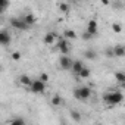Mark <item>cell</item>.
Masks as SVG:
<instances>
[{"instance_id": "1", "label": "cell", "mask_w": 125, "mask_h": 125, "mask_svg": "<svg viewBox=\"0 0 125 125\" xmlns=\"http://www.w3.org/2000/svg\"><path fill=\"white\" fill-rule=\"evenodd\" d=\"M103 100L106 104L109 106H116L119 103H122L124 100V94L121 91H109V93H104L103 94Z\"/></svg>"}, {"instance_id": "2", "label": "cell", "mask_w": 125, "mask_h": 125, "mask_svg": "<svg viewBox=\"0 0 125 125\" xmlns=\"http://www.w3.org/2000/svg\"><path fill=\"white\" fill-rule=\"evenodd\" d=\"M90 96H91V88L87 87V85H83V87H78V88L74 90V97L77 100L83 102V100H87Z\"/></svg>"}, {"instance_id": "3", "label": "cell", "mask_w": 125, "mask_h": 125, "mask_svg": "<svg viewBox=\"0 0 125 125\" xmlns=\"http://www.w3.org/2000/svg\"><path fill=\"white\" fill-rule=\"evenodd\" d=\"M56 46H57V49H59V52H60V53H63V56H68V53L71 52V44L68 43V40H66L63 35L57 38Z\"/></svg>"}, {"instance_id": "4", "label": "cell", "mask_w": 125, "mask_h": 125, "mask_svg": "<svg viewBox=\"0 0 125 125\" xmlns=\"http://www.w3.org/2000/svg\"><path fill=\"white\" fill-rule=\"evenodd\" d=\"M30 88H31V91H32V93L38 94V93H43V91L46 90V84H44L41 80H34Z\"/></svg>"}, {"instance_id": "5", "label": "cell", "mask_w": 125, "mask_h": 125, "mask_svg": "<svg viewBox=\"0 0 125 125\" xmlns=\"http://www.w3.org/2000/svg\"><path fill=\"white\" fill-rule=\"evenodd\" d=\"M59 65H60L62 69H71L72 65H74V60L69 56H60L59 57Z\"/></svg>"}, {"instance_id": "6", "label": "cell", "mask_w": 125, "mask_h": 125, "mask_svg": "<svg viewBox=\"0 0 125 125\" xmlns=\"http://www.w3.org/2000/svg\"><path fill=\"white\" fill-rule=\"evenodd\" d=\"M10 25L16 30H19V31H24V30L28 28V25L24 22L22 18H10Z\"/></svg>"}, {"instance_id": "7", "label": "cell", "mask_w": 125, "mask_h": 125, "mask_svg": "<svg viewBox=\"0 0 125 125\" xmlns=\"http://www.w3.org/2000/svg\"><path fill=\"white\" fill-rule=\"evenodd\" d=\"M10 41H12V35L6 30L0 31V44H2V46H9Z\"/></svg>"}, {"instance_id": "8", "label": "cell", "mask_w": 125, "mask_h": 125, "mask_svg": "<svg viewBox=\"0 0 125 125\" xmlns=\"http://www.w3.org/2000/svg\"><path fill=\"white\" fill-rule=\"evenodd\" d=\"M88 34H91L93 37H96L97 34H99V30H97V22L94 21V19H91V21H88V24H87V30H85Z\"/></svg>"}, {"instance_id": "9", "label": "cell", "mask_w": 125, "mask_h": 125, "mask_svg": "<svg viewBox=\"0 0 125 125\" xmlns=\"http://www.w3.org/2000/svg\"><path fill=\"white\" fill-rule=\"evenodd\" d=\"M84 68H85V66H84V63H83L81 60H75V62H74V65H72V68H71V71H72L74 74L80 75V74H81V71H83Z\"/></svg>"}, {"instance_id": "10", "label": "cell", "mask_w": 125, "mask_h": 125, "mask_svg": "<svg viewBox=\"0 0 125 125\" xmlns=\"http://www.w3.org/2000/svg\"><path fill=\"white\" fill-rule=\"evenodd\" d=\"M56 38H57V34H56V32H47V34L44 35L43 41H44L46 44H53Z\"/></svg>"}, {"instance_id": "11", "label": "cell", "mask_w": 125, "mask_h": 125, "mask_svg": "<svg viewBox=\"0 0 125 125\" xmlns=\"http://www.w3.org/2000/svg\"><path fill=\"white\" fill-rule=\"evenodd\" d=\"M22 19H24V22H25L28 27H31V25L35 24V16H34L32 13H27V15H24Z\"/></svg>"}, {"instance_id": "12", "label": "cell", "mask_w": 125, "mask_h": 125, "mask_svg": "<svg viewBox=\"0 0 125 125\" xmlns=\"http://www.w3.org/2000/svg\"><path fill=\"white\" fill-rule=\"evenodd\" d=\"M84 57H85V59H90V60H96V59L99 57V54H97V52H94L93 49H88V50L84 52Z\"/></svg>"}, {"instance_id": "13", "label": "cell", "mask_w": 125, "mask_h": 125, "mask_svg": "<svg viewBox=\"0 0 125 125\" xmlns=\"http://www.w3.org/2000/svg\"><path fill=\"white\" fill-rule=\"evenodd\" d=\"M113 54H115L116 57H122V56H125V47L121 46V44L115 46V47H113Z\"/></svg>"}, {"instance_id": "14", "label": "cell", "mask_w": 125, "mask_h": 125, "mask_svg": "<svg viewBox=\"0 0 125 125\" xmlns=\"http://www.w3.org/2000/svg\"><path fill=\"white\" fill-rule=\"evenodd\" d=\"M32 81H34V80H31L28 75H21V77H19V83H21L22 85H28V87H31Z\"/></svg>"}, {"instance_id": "15", "label": "cell", "mask_w": 125, "mask_h": 125, "mask_svg": "<svg viewBox=\"0 0 125 125\" xmlns=\"http://www.w3.org/2000/svg\"><path fill=\"white\" fill-rule=\"evenodd\" d=\"M63 37L66 38V40H74V38H77V32L74 31V30H65V32H63Z\"/></svg>"}, {"instance_id": "16", "label": "cell", "mask_w": 125, "mask_h": 125, "mask_svg": "<svg viewBox=\"0 0 125 125\" xmlns=\"http://www.w3.org/2000/svg\"><path fill=\"white\" fill-rule=\"evenodd\" d=\"M62 103H63V99H62L59 94H54V96L52 97V104H53V106H60Z\"/></svg>"}, {"instance_id": "17", "label": "cell", "mask_w": 125, "mask_h": 125, "mask_svg": "<svg viewBox=\"0 0 125 125\" xmlns=\"http://www.w3.org/2000/svg\"><path fill=\"white\" fill-rule=\"evenodd\" d=\"M69 115H71V118H72L75 122H80V121H81V113H80L78 110H74V109H72V110L69 112Z\"/></svg>"}, {"instance_id": "18", "label": "cell", "mask_w": 125, "mask_h": 125, "mask_svg": "<svg viewBox=\"0 0 125 125\" xmlns=\"http://www.w3.org/2000/svg\"><path fill=\"white\" fill-rule=\"evenodd\" d=\"M115 78H116L118 83L125 84V74H124V72H116V74H115Z\"/></svg>"}, {"instance_id": "19", "label": "cell", "mask_w": 125, "mask_h": 125, "mask_svg": "<svg viewBox=\"0 0 125 125\" xmlns=\"http://www.w3.org/2000/svg\"><path fill=\"white\" fill-rule=\"evenodd\" d=\"M10 125H27V124H25V121L22 118H13L10 121Z\"/></svg>"}, {"instance_id": "20", "label": "cell", "mask_w": 125, "mask_h": 125, "mask_svg": "<svg viewBox=\"0 0 125 125\" xmlns=\"http://www.w3.org/2000/svg\"><path fill=\"white\" fill-rule=\"evenodd\" d=\"M57 8L60 12H69V5H66V3H59Z\"/></svg>"}, {"instance_id": "21", "label": "cell", "mask_w": 125, "mask_h": 125, "mask_svg": "<svg viewBox=\"0 0 125 125\" xmlns=\"http://www.w3.org/2000/svg\"><path fill=\"white\" fill-rule=\"evenodd\" d=\"M90 74H91V71H90V69H88V68L85 66V68H84V69L81 71L80 77H81V78H88V77H90Z\"/></svg>"}, {"instance_id": "22", "label": "cell", "mask_w": 125, "mask_h": 125, "mask_svg": "<svg viewBox=\"0 0 125 125\" xmlns=\"http://www.w3.org/2000/svg\"><path fill=\"white\" fill-rule=\"evenodd\" d=\"M112 31H113V32H121V31H122V27H121V24H119V22H115V24H112Z\"/></svg>"}, {"instance_id": "23", "label": "cell", "mask_w": 125, "mask_h": 125, "mask_svg": "<svg viewBox=\"0 0 125 125\" xmlns=\"http://www.w3.org/2000/svg\"><path fill=\"white\" fill-rule=\"evenodd\" d=\"M8 6H9V2H8V0H0V12H3Z\"/></svg>"}, {"instance_id": "24", "label": "cell", "mask_w": 125, "mask_h": 125, "mask_svg": "<svg viewBox=\"0 0 125 125\" xmlns=\"http://www.w3.org/2000/svg\"><path fill=\"white\" fill-rule=\"evenodd\" d=\"M38 80H41V81H43V83H44V84H46V83H47V81H49V75H47V74H46V72H43V74H41V75H40V78H38Z\"/></svg>"}, {"instance_id": "25", "label": "cell", "mask_w": 125, "mask_h": 125, "mask_svg": "<svg viewBox=\"0 0 125 125\" xmlns=\"http://www.w3.org/2000/svg\"><path fill=\"white\" fill-rule=\"evenodd\" d=\"M91 38H94V37H93L91 34H88L87 31H85V32L83 34V40H85V41H88V40H91Z\"/></svg>"}, {"instance_id": "26", "label": "cell", "mask_w": 125, "mask_h": 125, "mask_svg": "<svg viewBox=\"0 0 125 125\" xmlns=\"http://www.w3.org/2000/svg\"><path fill=\"white\" fill-rule=\"evenodd\" d=\"M12 59L13 60H21V53L19 52H13L12 53Z\"/></svg>"}, {"instance_id": "27", "label": "cell", "mask_w": 125, "mask_h": 125, "mask_svg": "<svg viewBox=\"0 0 125 125\" xmlns=\"http://www.w3.org/2000/svg\"><path fill=\"white\" fill-rule=\"evenodd\" d=\"M106 54H107L109 57H112V56H115V54H113V47H110V49H107V50H106Z\"/></svg>"}, {"instance_id": "28", "label": "cell", "mask_w": 125, "mask_h": 125, "mask_svg": "<svg viewBox=\"0 0 125 125\" xmlns=\"http://www.w3.org/2000/svg\"><path fill=\"white\" fill-rule=\"evenodd\" d=\"M124 85H125V84H124Z\"/></svg>"}]
</instances>
